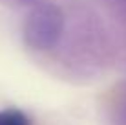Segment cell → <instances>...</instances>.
<instances>
[{"label": "cell", "mask_w": 126, "mask_h": 125, "mask_svg": "<svg viewBox=\"0 0 126 125\" xmlns=\"http://www.w3.org/2000/svg\"><path fill=\"white\" fill-rule=\"evenodd\" d=\"M0 125H31V122L20 109H4L0 110Z\"/></svg>", "instance_id": "2"}, {"label": "cell", "mask_w": 126, "mask_h": 125, "mask_svg": "<svg viewBox=\"0 0 126 125\" xmlns=\"http://www.w3.org/2000/svg\"><path fill=\"white\" fill-rule=\"evenodd\" d=\"M64 31V13L57 4L40 2L31 7L24 20L22 37L28 48L35 51H47L57 46Z\"/></svg>", "instance_id": "1"}, {"label": "cell", "mask_w": 126, "mask_h": 125, "mask_svg": "<svg viewBox=\"0 0 126 125\" xmlns=\"http://www.w3.org/2000/svg\"><path fill=\"white\" fill-rule=\"evenodd\" d=\"M11 2L18 4V6H37V4L46 2V0H11Z\"/></svg>", "instance_id": "3"}]
</instances>
